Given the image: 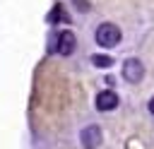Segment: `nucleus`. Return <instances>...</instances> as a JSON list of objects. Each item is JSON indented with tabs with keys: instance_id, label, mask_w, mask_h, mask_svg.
I'll use <instances>...</instances> for the list:
<instances>
[{
	"instance_id": "nucleus-4",
	"label": "nucleus",
	"mask_w": 154,
	"mask_h": 149,
	"mask_svg": "<svg viewBox=\"0 0 154 149\" xmlns=\"http://www.w3.org/2000/svg\"><path fill=\"white\" fill-rule=\"evenodd\" d=\"M75 46H77V38H75L72 31H60V34L55 36V50H58L60 55H70V53L75 50Z\"/></svg>"
},
{
	"instance_id": "nucleus-7",
	"label": "nucleus",
	"mask_w": 154,
	"mask_h": 149,
	"mask_svg": "<svg viewBox=\"0 0 154 149\" xmlns=\"http://www.w3.org/2000/svg\"><path fill=\"white\" fill-rule=\"evenodd\" d=\"M91 62L96 67H111L113 65V58L111 55H91Z\"/></svg>"
},
{
	"instance_id": "nucleus-6",
	"label": "nucleus",
	"mask_w": 154,
	"mask_h": 149,
	"mask_svg": "<svg viewBox=\"0 0 154 149\" xmlns=\"http://www.w3.org/2000/svg\"><path fill=\"white\" fill-rule=\"evenodd\" d=\"M48 22H51V24H55V22H70V17L65 14V10H63L60 5H55V7L48 12Z\"/></svg>"
},
{
	"instance_id": "nucleus-9",
	"label": "nucleus",
	"mask_w": 154,
	"mask_h": 149,
	"mask_svg": "<svg viewBox=\"0 0 154 149\" xmlns=\"http://www.w3.org/2000/svg\"><path fill=\"white\" fill-rule=\"evenodd\" d=\"M147 108H149V113H152V115H154V96H152V99H149V103H147Z\"/></svg>"
},
{
	"instance_id": "nucleus-5",
	"label": "nucleus",
	"mask_w": 154,
	"mask_h": 149,
	"mask_svg": "<svg viewBox=\"0 0 154 149\" xmlns=\"http://www.w3.org/2000/svg\"><path fill=\"white\" fill-rule=\"evenodd\" d=\"M116 106H118V94H116V91L106 89V91L96 94V108H99V111H113Z\"/></svg>"
},
{
	"instance_id": "nucleus-2",
	"label": "nucleus",
	"mask_w": 154,
	"mask_h": 149,
	"mask_svg": "<svg viewBox=\"0 0 154 149\" xmlns=\"http://www.w3.org/2000/svg\"><path fill=\"white\" fill-rule=\"evenodd\" d=\"M123 77L130 82V84H137L142 77H144V65L137 60V58H128L123 62Z\"/></svg>"
},
{
	"instance_id": "nucleus-1",
	"label": "nucleus",
	"mask_w": 154,
	"mask_h": 149,
	"mask_svg": "<svg viewBox=\"0 0 154 149\" xmlns=\"http://www.w3.org/2000/svg\"><path fill=\"white\" fill-rule=\"evenodd\" d=\"M94 36H96V43L103 46V48H113V46L120 43V29H118L116 24H111V22L101 24V26L96 29Z\"/></svg>"
},
{
	"instance_id": "nucleus-8",
	"label": "nucleus",
	"mask_w": 154,
	"mask_h": 149,
	"mask_svg": "<svg viewBox=\"0 0 154 149\" xmlns=\"http://www.w3.org/2000/svg\"><path fill=\"white\" fill-rule=\"evenodd\" d=\"M75 5H79V10H89V5H84V0H75Z\"/></svg>"
},
{
	"instance_id": "nucleus-3",
	"label": "nucleus",
	"mask_w": 154,
	"mask_h": 149,
	"mask_svg": "<svg viewBox=\"0 0 154 149\" xmlns=\"http://www.w3.org/2000/svg\"><path fill=\"white\" fill-rule=\"evenodd\" d=\"M79 139H82V147L84 149H96L99 144H101V127L99 125H87L84 130H82V135H79Z\"/></svg>"
}]
</instances>
